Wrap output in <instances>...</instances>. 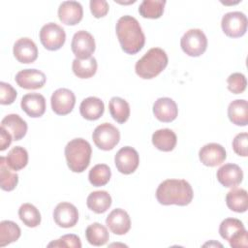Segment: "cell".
<instances>
[{
  "mask_svg": "<svg viewBox=\"0 0 248 248\" xmlns=\"http://www.w3.org/2000/svg\"><path fill=\"white\" fill-rule=\"evenodd\" d=\"M199 158L204 166L216 167L226 160L227 154L225 148L221 144L210 142L200 149Z\"/></svg>",
  "mask_w": 248,
  "mask_h": 248,
  "instance_id": "15",
  "label": "cell"
},
{
  "mask_svg": "<svg viewBox=\"0 0 248 248\" xmlns=\"http://www.w3.org/2000/svg\"><path fill=\"white\" fill-rule=\"evenodd\" d=\"M16 90L10 84L4 81L0 82V104L11 105L16 98Z\"/></svg>",
  "mask_w": 248,
  "mask_h": 248,
  "instance_id": "40",
  "label": "cell"
},
{
  "mask_svg": "<svg viewBox=\"0 0 248 248\" xmlns=\"http://www.w3.org/2000/svg\"><path fill=\"white\" fill-rule=\"evenodd\" d=\"M114 163L119 172L123 174H130L138 169L140 156L135 148L131 146H124L117 151L114 157Z\"/></svg>",
  "mask_w": 248,
  "mask_h": 248,
  "instance_id": "11",
  "label": "cell"
},
{
  "mask_svg": "<svg viewBox=\"0 0 248 248\" xmlns=\"http://www.w3.org/2000/svg\"><path fill=\"white\" fill-rule=\"evenodd\" d=\"M22 110L30 117H41L46 111V99L39 93L25 94L20 101Z\"/></svg>",
  "mask_w": 248,
  "mask_h": 248,
  "instance_id": "21",
  "label": "cell"
},
{
  "mask_svg": "<svg viewBox=\"0 0 248 248\" xmlns=\"http://www.w3.org/2000/svg\"><path fill=\"white\" fill-rule=\"evenodd\" d=\"M111 176L110 169L106 164H98L95 165L88 173V179L89 182L95 186L100 187L106 185Z\"/></svg>",
  "mask_w": 248,
  "mask_h": 248,
  "instance_id": "36",
  "label": "cell"
},
{
  "mask_svg": "<svg viewBox=\"0 0 248 248\" xmlns=\"http://www.w3.org/2000/svg\"><path fill=\"white\" fill-rule=\"evenodd\" d=\"M121 48L128 54L138 53L144 46L145 36L139 21L131 16H121L115 26Z\"/></svg>",
  "mask_w": 248,
  "mask_h": 248,
  "instance_id": "1",
  "label": "cell"
},
{
  "mask_svg": "<svg viewBox=\"0 0 248 248\" xmlns=\"http://www.w3.org/2000/svg\"><path fill=\"white\" fill-rule=\"evenodd\" d=\"M13 137L12 135L3 127L0 128V150L4 151L12 143Z\"/></svg>",
  "mask_w": 248,
  "mask_h": 248,
  "instance_id": "42",
  "label": "cell"
},
{
  "mask_svg": "<svg viewBox=\"0 0 248 248\" xmlns=\"http://www.w3.org/2000/svg\"><path fill=\"white\" fill-rule=\"evenodd\" d=\"M6 162L12 170H20L25 168L28 163V153L25 148L15 146L8 152Z\"/></svg>",
  "mask_w": 248,
  "mask_h": 248,
  "instance_id": "32",
  "label": "cell"
},
{
  "mask_svg": "<svg viewBox=\"0 0 248 248\" xmlns=\"http://www.w3.org/2000/svg\"><path fill=\"white\" fill-rule=\"evenodd\" d=\"M153 113L155 117L161 122H171L178 114L176 103L168 97L159 98L153 105Z\"/></svg>",
  "mask_w": 248,
  "mask_h": 248,
  "instance_id": "20",
  "label": "cell"
},
{
  "mask_svg": "<svg viewBox=\"0 0 248 248\" xmlns=\"http://www.w3.org/2000/svg\"><path fill=\"white\" fill-rule=\"evenodd\" d=\"M228 117L231 122L237 126H246L248 124L247 101L238 99L230 103L228 107Z\"/></svg>",
  "mask_w": 248,
  "mask_h": 248,
  "instance_id": "25",
  "label": "cell"
},
{
  "mask_svg": "<svg viewBox=\"0 0 248 248\" xmlns=\"http://www.w3.org/2000/svg\"><path fill=\"white\" fill-rule=\"evenodd\" d=\"M177 142L175 133L168 128L157 130L152 135L153 145L164 152H170L173 150Z\"/></svg>",
  "mask_w": 248,
  "mask_h": 248,
  "instance_id": "24",
  "label": "cell"
},
{
  "mask_svg": "<svg viewBox=\"0 0 248 248\" xmlns=\"http://www.w3.org/2000/svg\"><path fill=\"white\" fill-rule=\"evenodd\" d=\"M168 61L165 50L160 47H152L136 63V74L143 79H151L165 70Z\"/></svg>",
  "mask_w": 248,
  "mask_h": 248,
  "instance_id": "3",
  "label": "cell"
},
{
  "mask_svg": "<svg viewBox=\"0 0 248 248\" xmlns=\"http://www.w3.org/2000/svg\"><path fill=\"white\" fill-rule=\"evenodd\" d=\"M18 183V175L13 172L6 162V157H0V186L4 191H13Z\"/></svg>",
  "mask_w": 248,
  "mask_h": 248,
  "instance_id": "33",
  "label": "cell"
},
{
  "mask_svg": "<svg viewBox=\"0 0 248 248\" xmlns=\"http://www.w3.org/2000/svg\"><path fill=\"white\" fill-rule=\"evenodd\" d=\"M180 46L187 55L198 57L206 50L207 39L201 29H190L182 36Z\"/></svg>",
  "mask_w": 248,
  "mask_h": 248,
  "instance_id": "7",
  "label": "cell"
},
{
  "mask_svg": "<svg viewBox=\"0 0 248 248\" xmlns=\"http://www.w3.org/2000/svg\"><path fill=\"white\" fill-rule=\"evenodd\" d=\"M111 202L112 200L110 195L104 190L90 193L86 200L87 207L98 214L106 212L110 207Z\"/></svg>",
  "mask_w": 248,
  "mask_h": 248,
  "instance_id": "26",
  "label": "cell"
},
{
  "mask_svg": "<svg viewBox=\"0 0 248 248\" xmlns=\"http://www.w3.org/2000/svg\"><path fill=\"white\" fill-rule=\"evenodd\" d=\"M233 151L242 157H246L248 154V134L246 132L237 134L232 140Z\"/></svg>",
  "mask_w": 248,
  "mask_h": 248,
  "instance_id": "39",
  "label": "cell"
},
{
  "mask_svg": "<svg viewBox=\"0 0 248 248\" xmlns=\"http://www.w3.org/2000/svg\"><path fill=\"white\" fill-rule=\"evenodd\" d=\"M65 157L73 172L84 171L90 164L92 149L90 143L81 138L70 140L65 146Z\"/></svg>",
  "mask_w": 248,
  "mask_h": 248,
  "instance_id": "4",
  "label": "cell"
},
{
  "mask_svg": "<svg viewBox=\"0 0 248 248\" xmlns=\"http://www.w3.org/2000/svg\"><path fill=\"white\" fill-rule=\"evenodd\" d=\"M40 41L47 50H58L65 44V30L54 22H48L40 30Z\"/></svg>",
  "mask_w": 248,
  "mask_h": 248,
  "instance_id": "8",
  "label": "cell"
},
{
  "mask_svg": "<svg viewBox=\"0 0 248 248\" xmlns=\"http://www.w3.org/2000/svg\"><path fill=\"white\" fill-rule=\"evenodd\" d=\"M52 110L58 115L69 114L76 104V96L70 89L59 88L55 90L50 98Z\"/></svg>",
  "mask_w": 248,
  "mask_h": 248,
  "instance_id": "12",
  "label": "cell"
},
{
  "mask_svg": "<svg viewBox=\"0 0 248 248\" xmlns=\"http://www.w3.org/2000/svg\"><path fill=\"white\" fill-rule=\"evenodd\" d=\"M47 247H75V248H80L81 242L78 235L76 234H65L62 235L57 240L51 241L48 243Z\"/></svg>",
  "mask_w": 248,
  "mask_h": 248,
  "instance_id": "38",
  "label": "cell"
},
{
  "mask_svg": "<svg viewBox=\"0 0 248 248\" xmlns=\"http://www.w3.org/2000/svg\"><path fill=\"white\" fill-rule=\"evenodd\" d=\"M106 225L114 234L122 235L127 233L131 229V219L124 209L115 208L108 215Z\"/></svg>",
  "mask_w": 248,
  "mask_h": 248,
  "instance_id": "19",
  "label": "cell"
},
{
  "mask_svg": "<svg viewBox=\"0 0 248 248\" xmlns=\"http://www.w3.org/2000/svg\"><path fill=\"white\" fill-rule=\"evenodd\" d=\"M18 216L21 222L29 228H35L41 223V213L38 208L31 203H23L18 209Z\"/></svg>",
  "mask_w": 248,
  "mask_h": 248,
  "instance_id": "35",
  "label": "cell"
},
{
  "mask_svg": "<svg viewBox=\"0 0 248 248\" xmlns=\"http://www.w3.org/2000/svg\"><path fill=\"white\" fill-rule=\"evenodd\" d=\"M13 52L16 59L23 64L33 63L38 58V47L36 44L27 37L20 38L15 43Z\"/></svg>",
  "mask_w": 248,
  "mask_h": 248,
  "instance_id": "16",
  "label": "cell"
},
{
  "mask_svg": "<svg viewBox=\"0 0 248 248\" xmlns=\"http://www.w3.org/2000/svg\"><path fill=\"white\" fill-rule=\"evenodd\" d=\"M105 111V106L101 99L97 97L85 98L79 106V112L81 116L87 120L99 119Z\"/></svg>",
  "mask_w": 248,
  "mask_h": 248,
  "instance_id": "23",
  "label": "cell"
},
{
  "mask_svg": "<svg viewBox=\"0 0 248 248\" xmlns=\"http://www.w3.org/2000/svg\"><path fill=\"white\" fill-rule=\"evenodd\" d=\"M90 11L96 18L105 16L108 13V3L106 0H91Z\"/></svg>",
  "mask_w": 248,
  "mask_h": 248,
  "instance_id": "41",
  "label": "cell"
},
{
  "mask_svg": "<svg viewBox=\"0 0 248 248\" xmlns=\"http://www.w3.org/2000/svg\"><path fill=\"white\" fill-rule=\"evenodd\" d=\"M193 189L184 179H166L156 190V199L163 205H188L193 200Z\"/></svg>",
  "mask_w": 248,
  "mask_h": 248,
  "instance_id": "2",
  "label": "cell"
},
{
  "mask_svg": "<svg viewBox=\"0 0 248 248\" xmlns=\"http://www.w3.org/2000/svg\"><path fill=\"white\" fill-rule=\"evenodd\" d=\"M21 234L18 225L10 220H4L0 223V246L4 247L16 241Z\"/></svg>",
  "mask_w": 248,
  "mask_h": 248,
  "instance_id": "31",
  "label": "cell"
},
{
  "mask_svg": "<svg viewBox=\"0 0 248 248\" xmlns=\"http://www.w3.org/2000/svg\"><path fill=\"white\" fill-rule=\"evenodd\" d=\"M228 89L233 94H240L246 89L247 80L243 74L233 73L227 78Z\"/></svg>",
  "mask_w": 248,
  "mask_h": 248,
  "instance_id": "37",
  "label": "cell"
},
{
  "mask_svg": "<svg viewBox=\"0 0 248 248\" xmlns=\"http://www.w3.org/2000/svg\"><path fill=\"white\" fill-rule=\"evenodd\" d=\"M83 16V9L79 2L64 1L59 5L58 17L66 25H76Z\"/></svg>",
  "mask_w": 248,
  "mask_h": 248,
  "instance_id": "17",
  "label": "cell"
},
{
  "mask_svg": "<svg viewBox=\"0 0 248 248\" xmlns=\"http://www.w3.org/2000/svg\"><path fill=\"white\" fill-rule=\"evenodd\" d=\"M227 206L237 213L245 212L248 208L247 191L242 188H233L226 196Z\"/></svg>",
  "mask_w": 248,
  "mask_h": 248,
  "instance_id": "27",
  "label": "cell"
},
{
  "mask_svg": "<svg viewBox=\"0 0 248 248\" xmlns=\"http://www.w3.org/2000/svg\"><path fill=\"white\" fill-rule=\"evenodd\" d=\"M95 40L93 36L85 31L79 30L73 36L71 48L78 59H87L95 51Z\"/></svg>",
  "mask_w": 248,
  "mask_h": 248,
  "instance_id": "10",
  "label": "cell"
},
{
  "mask_svg": "<svg viewBox=\"0 0 248 248\" xmlns=\"http://www.w3.org/2000/svg\"><path fill=\"white\" fill-rule=\"evenodd\" d=\"M53 219L56 225L61 228H72L78 223V211L74 204L62 202L54 208Z\"/></svg>",
  "mask_w": 248,
  "mask_h": 248,
  "instance_id": "13",
  "label": "cell"
},
{
  "mask_svg": "<svg viewBox=\"0 0 248 248\" xmlns=\"http://www.w3.org/2000/svg\"><path fill=\"white\" fill-rule=\"evenodd\" d=\"M218 181L228 188H233L239 185L243 179V172L236 164H225L220 167L216 173Z\"/></svg>",
  "mask_w": 248,
  "mask_h": 248,
  "instance_id": "18",
  "label": "cell"
},
{
  "mask_svg": "<svg viewBox=\"0 0 248 248\" xmlns=\"http://www.w3.org/2000/svg\"><path fill=\"white\" fill-rule=\"evenodd\" d=\"M219 233L222 238L229 241L231 247L239 248L248 246L247 231L243 223L235 218H226L219 227Z\"/></svg>",
  "mask_w": 248,
  "mask_h": 248,
  "instance_id": "5",
  "label": "cell"
},
{
  "mask_svg": "<svg viewBox=\"0 0 248 248\" xmlns=\"http://www.w3.org/2000/svg\"><path fill=\"white\" fill-rule=\"evenodd\" d=\"M97 61L94 57L87 59H74L72 69L74 74L79 78H89L97 72Z\"/></svg>",
  "mask_w": 248,
  "mask_h": 248,
  "instance_id": "30",
  "label": "cell"
},
{
  "mask_svg": "<svg viewBox=\"0 0 248 248\" xmlns=\"http://www.w3.org/2000/svg\"><path fill=\"white\" fill-rule=\"evenodd\" d=\"M165 5L164 0H143L139 7V13L144 18H159L164 13Z\"/></svg>",
  "mask_w": 248,
  "mask_h": 248,
  "instance_id": "34",
  "label": "cell"
},
{
  "mask_svg": "<svg viewBox=\"0 0 248 248\" xmlns=\"http://www.w3.org/2000/svg\"><path fill=\"white\" fill-rule=\"evenodd\" d=\"M247 22V17L243 13L230 12L223 16L221 27L228 37L238 38L246 33Z\"/></svg>",
  "mask_w": 248,
  "mask_h": 248,
  "instance_id": "9",
  "label": "cell"
},
{
  "mask_svg": "<svg viewBox=\"0 0 248 248\" xmlns=\"http://www.w3.org/2000/svg\"><path fill=\"white\" fill-rule=\"evenodd\" d=\"M85 236L87 241L94 246L105 245L109 239V234L107 228L97 222L89 225L86 228Z\"/></svg>",
  "mask_w": 248,
  "mask_h": 248,
  "instance_id": "28",
  "label": "cell"
},
{
  "mask_svg": "<svg viewBox=\"0 0 248 248\" xmlns=\"http://www.w3.org/2000/svg\"><path fill=\"white\" fill-rule=\"evenodd\" d=\"M92 140L98 148L108 151L118 144L120 140V133L115 126L106 122L95 128L92 134Z\"/></svg>",
  "mask_w": 248,
  "mask_h": 248,
  "instance_id": "6",
  "label": "cell"
},
{
  "mask_svg": "<svg viewBox=\"0 0 248 248\" xmlns=\"http://www.w3.org/2000/svg\"><path fill=\"white\" fill-rule=\"evenodd\" d=\"M108 108L111 117L120 124L126 122L130 116V106L120 97H112L108 103Z\"/></svg>",
  "mask_w": 248,
  "mask_h": 248,
  "instance_id": "29",
  "label": "cell"
},
{
  "mask_svg": "<svg viewBox=\"0 0 248 248\" xmlns=\"http://www.w3.org/2000/svg\"><path fill=\"white\" fill-rule=\"evenodd\" d=\"M1 127L6 129L14 140H21L27 132V123L18 114H8L1 121Z\"/></svg>",
  "mask_w": 248,
  "mask_h": 248,
  "instance_id": "22",
  "label": "cell"
},
{
  "mask_svg": "<svg viewBox=\"0 0 248 248\" xmlns=\"http://www.w3.org/2000/svg\"><path fill=\"white\" fill-rule=\"evenodd\" d=\"M18 86L24 89H39L42 88L46 81V75L37 69H24L19 71L15 78Z\"/></svg>",
  "mask_w": 248,
  "mask_h": 248,
  "instance_id": "14",
  "label": "cell"
}]
</instances>
